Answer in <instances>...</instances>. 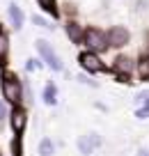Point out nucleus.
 I'll use <instances>...</instances> for the list:
<instances>
[{
  "label": "nucleus",
  "mask_w": 149,
  "mask_h": 156,
  "mask_svg": "<svg viewBox=\"0 0 149 156\" xmlns=\"http://www.w3.org/2000/svg\"><path fill=\"white\" fill-rule=\"evenodd\" d=\"M0 87H2V97H5L9 103H14V106L21 103V94H23V90H21V80L16 78V73H12V71L5 69L2 76H0Z\"/></svg>",
  "instance_id": "obj_1"
},
{
  "label": "nucleus",
  "mask_w": 149,
  "mask_h": 156,
  "mask_svg": "<svg viewBox=\"0 0 149 156\" xmlns=\"http://www.w3.org/2000/svg\"><path fill=\"white\" fill-rule=\"evenodd\" d=\"M83 41L90 48V53H101V51L108 48V37L106 32H101L99 28H87L83 32Z\"/></svg>",
  "instance_id": "obj_2"
},
{
  "label": "nucleus",
  "mask_w": 149,
  "mask_h": 156,
  "mask_svg": "<svg viewBox=\"0 0 149 156\" xmlns=\"http://www.w3.org/2000/svg\"><path fill=\"white\" fill-rule=\"evenodd\" d=\"M37 51H39V55H41V60L48 64V67L53 69V71H62V62H60V58H58V53H55L53 48H51V44L48 41H44V39H39L37 44Z\"/></svg>",
  "instance_id": "obj_3"
},
{
  "label": "nucleus",
  "mask_w": 149,
  "mask_h": 156,
  "mask_svg": "<svg viewBox=\"0 0 149 156\" xmlns=\"http://www.w3.org/2000/svg\"><path fill=\"white\" fill-rule=\"evenodd\" d=\"M78 62H80V67L85 69V71H90V73H99V71H103V64H101V60H99V55L96 53H90V51H85V53H80L78 55Z\"/></svg>",
  "instance_id": "obj_4"
},
{
  "label": "nucleus",
  "mask_w": 149,
  "mask_h": 156,
  "mask_svg": "<svg viewBox=\"0 0 149 156\" xmlns=\"http://www.w3.org/2000/svg\"><path fill=\"white\" fill-rule=\"evenodd\" d=\"M106 37H108V46L122 48V46H126V44H129L131 34H129V30H126V28H122V25H115V28H112L110 32L106 34Z\"/></svg>",
  "instance_id": "obj_5"
},
{
  "label": "nucleus",
  "mask_w": 149,
  "mask_h": 156,
  "mask_svg": "<svg viewBox=\"0 0 149 156\" xmlns=\"http://www.w3.org/2000/svg\"><path fill=\"white\" fill-rule=\"evenodd\" d=\"M9 122H12V131H14L16 136H21V133L25 131V124H28V112L21 106H16L14 110H12V115H9Z\"/></svg>",
  "instance_id": "obj_6"
},
{
  "label": "nucleus",
  "mask_w": 149,
  "mask_h": 156,
  "mask_svg": "<svg viewBox=\"0 0 149 156\" xmlns=\"http://www.w3.org/2000/svg\"><path fill=\"white\" fill-rule=\"evenodd\" d=\"M99 145H101V138L96 136V133H87V136H83L80 140H78V151H80L83 156H90Z\"/></svg>",
  "instance_id": "obj_7"
},
{
  "label": "nucleus",
  "mask_w": 149,
  "mask_h": 156,
  "mask_svg": "<svg viewBox=\"0 0 149 156\" xmlns=\"http://www.w3.org/2000/svg\"><path fill=\"white\" fill-rule=\"evenodd\" d=\"M7 12H9V21H12V25H14L16 30H21V28H23V12H21V7L12 2V5L7 7Z\"/></svg>",
  "instance_id": "obj_8"
},
{
  "label": "nucleus",
  "mask_w": 149,
  "mask_h": 156,
  "mask_svg": "<svg viewBox=\"0 0 149 156\" xmlns=\"http://www.w3.org/2000/svg\"><path fill=\"white\" fill-rule=\"evenodd\" d=\"M7 53H9V37L2 28H0V67L5 69L7 64Z\"/></svg>",
  "instance_id": "obj_9"
},
{
  "label": "nucleus",
  "mask_w": 149,
  "mask_h": 156,
  "mask_svg": "<svg viewBox=\"0 0 149 156\" xmlns=\"http://www.w3.org/2000/svg\"><path fill=\"white\" fill-rule=\"evenodd\" d=\"M67 34H69V39H71L73 44H80L83 41V30H80V25L73 23V21L67 23Z\"/></svg>",
  "instance_id": "obj_10"
},
{
  "label": "nucleus",
  "mask_w": 149,
  "mask_h": 156,
  "mask_svg": "<svg viewBox=\"0 0 149 156\" xmlns=\"http://www.w3.org/2000/svg\"><path fill=\"white\" fill-rule=\"evenodd\" d=\"M133 60L131 58H126V55H122V58H117L115 60V71H122V73H131L133 71Z\"/></svg>",
  "instance_id": "obj_11"
},
{
  "label": "nucleus",
  "mask_w": 149,
  "mask_h": 156,
  "mask_svg": "<svg viewBox=\"0 0 149 156\" xmlns=\"http://www.w3.org/2000/svg\"><path fill=\"white\" fill-rule=\"evenodd\" d=\"M55 101H58V87H55L53 83H48L46 87H44V103L55 106Z\"/></svg>",
  "instance_id": "obj_12"
},
{
  "label": "nucleus",
  "mask_w": 149,
  "mask_h": 156,
  "mask_svg": "<svg viewBox=\"0 0 149 156\" xmlns=\"http://www.w3.org/2000/svg\"><path fill=\"white\" fill-rule=\"evenodd\" d=\"M39 2V7H41L44 12H48V14L53 16V19H58L60 16V12H58V2L55 0H37Z\"/></svg>",
  "instance_id": "obj_13"
},
{
  "label": "nucleus",
  "mask_w": 149,
  "mask_h": 156,
  "mask_svg": "<svg viewBox=\"0 0 149 156\" xmlns=\"http://www.w3.org/2000/svg\"><path fill=\"white\" fill-rule=\"evenodd\" d=\"M55 154V145L51 138H44L41 142H39V156H53Z\"/></svg>",
  "instance_id": "obj_14"
},
{
  "label": "nucleus",
  "mask_w": 149,
  "mask_h": 156,
  "mask_svg": "<svg viewBox=\"0 0 149 156\" xmlns=\"http://www.w3.org/2000/svg\"><path fill=\"white\" fill-rule=\"evenodd\" d=\"M138 76L142 78V80H147V78H149V58L140 60V64H138Z\"/></svg>",
  "instance_id": "obj_15"
},
{
  "label": "nucleus",
  "mask_w": 149,
  "mask_h": 156,
  "mask_svg": "<svg viewBox=\"0 0 149 156\" xmlns=\"http://www.w3.org/2000/svg\"><path fill=\"white\" fill-rule=\"evenodd\" d=\"M12 156H23V149H21V136H16L14 142H12Z\"/></svg>",
  "instance_id": "obj_16"
},
{
  "label": "nucleus",
  "mask_w": 149,
  "mask_h": 156,
  "mask_svg": "<svg viewBox=\"0 0 149 156\" xmlns=\"http://www.w3.org/2000/svg\"><path fill=\"white\" fill-rule=\"evenodd\" d=\"M32 21H34V23H37V25H41V28H53V25H48V23H46V21H44V19H41V16H34V19H32Z\"/></svg>",
  "instance_id": "obj_17"
},
{
  "label": "nucleus",
  "mask_w": 149,
  "mask_h": 156,
  "mask_svg": "<svg viewBox=\"0 0 149 156\" xmlns=\"http://www.w3.org/2000/svg\"><path fill=\"white\" fill-rule=\"evenodd\" d=\"M5 117H7V106H5L2 101H0V122H2Z\"/></svg>",
  "instance_id": "obj_18"
},
{
  "label": "nucleus",
  "mask_w": 149,
  "mask_h": 156,
  "mask_svg": "<svg viewBox=\"0 0 149 156\" xmlns=\"http://www.w3.org/2000/svg\"><path fill=\"white\" fill-rule=\"evenodd\" d=\"M37 67H39L37 60H28V69H37Z\"/></svg>",
  "instance_id": "obj_19"
},
{
  "label": "nucleus",
  "mask_w": 149,
  "mask_h": 156,
  "mask_svg": "<svg viewBox=\"0 0 149 156\" xmlns=\"http://www.w3.org/2000/svg\"><path fill=\"white\" fill-rule=\"evenodd\" d=\"M138 156H149V149H147V147H142V149L138 151Z\"/></svg>",
  "instance_id": "obj_20"
}]
</instances>
